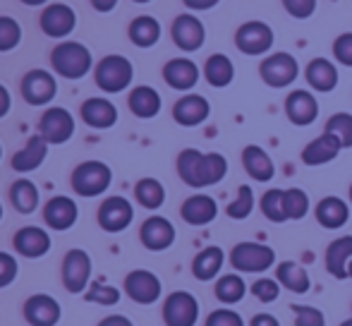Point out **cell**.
<instances>
[{"instance_id": "cell-1", "label": "cell", "mask_w": 352, "mask_h": 326, "mask_svg": "<svg viewBox=\"0 0 352 326\" xmlns=\"http://www.w3.org/2000/svg\"><path fill=\"white\" fill-rule=\"evenodd\" d=\"M228 173V161L223 154H201L199 149H185L177 156V175L182 177V182L195 190L201 187H211L216 182H221Z\"/></svg>"}, {"instance_id": "cell-2", "label": "cell", "mask_w": 352, "mask_h": 326, "mask_svg": "<svg viewBox=\"0 0 352 326\" xmlns=\"http://www.w3.org/2000/svg\"><path fill=\"white\" fill-rule=\"evenodd\" d=\"M51 65L65 80H82L91 70V53L77 41H63L60 46L53 48Z\"/></svg>"}, {"instance_id": "cell-3", "label": "cell", "mask_w": 352, "mask_h": 326, "mask_svg": "<svg viewBox=\"0 0 352 326\" xmlns=\"http://www.w3.org/2000/svg\"><path fill=\"white\" fill-rule=\"evenodd\" d=\"M230 264L237 274H264L276 264V252L269 245L245 240L230 250Z\"/></svg>"}, {"instance_id": "cell-4", "label": "cell", "mask_w": 352, "mask_h": 326, "mask_svg": "<svg viewBox=\"0 0 352 326\" xmlns=\"http://www.w3.org/2000/svg\"><path fill=\"white\" fill-rule=\"evenodd\" d=\"M135 77V67L125 56H106L94 70L96 87L103 89L106 94H120L130 87Z\"/></svg>"}, {"instance_id": "cell-5", "label": "cell", "mask_w": 352, "mask_h": 326, "mask_svg": "<svg viewBox=\"0 0 352 326\" xmlns=\"http://www.w3.org/2000/svg\"><path fill=\"white\" fill-rule=\"evenodd\" d=\"M113 171L103 161H84L72 171V190L79 197H98L111 187Z\"/></svg>"}, {"instance_id": "cell-6", "label": "cell", "mask_w": 352, "mask_h": 326, "mask_svg": "<svg viewBox=\"0 0 352 326\" xmlns=\"http://www.w3.org/2000/svg\"><path fill=\"white\" fill-rule=\"evenodd\" d=\"M274 29L266 22H259V19L245 22L235 32V46L245 56H264V53H269L274 48Z\"/></svg>"}, {"instance_id": "cell-7", "label": "cell", "mask_w": 352, "mask_h": 326, "mask_svg": "<svg viewBox=\"0 0 352 326\" xmlns=\"http://www.w3.org/2000/svg\"><path fill=\"white\" fill-rule=\"evenodd\" d=\"M259 75L264 80L266 87L271 89H285L300 75V65L290 53H271L261 61L259 65Z\"/></svg>"}, {"instance_id": "cell-8", "label": "cell", "mask_w": 352, "mask_h": 326, "mask_svg": "<svg viewBox=\"0 0 352 326\" xmlns=\"http://www.w3.org/2000/svg\"><path fill=\"white\" fill-rule=\"evenodd\" d=\"M199 319V303L187 290H175L163 303V322L166 326H195Z\"/></svg>"}, {"instance_id": "cell-9", "label": "cell", "mask_w": 352, "mask_h": 326, "mask_svg": "<svg viewBox=\"0 0 352 326\" xmlns=\"http://www.w3.org/2000/svg\"><path fill=\"white\" fill-rule=\"evenodd\" d=\"M38 135H41L48 144H65V142L74 135L72 113L60 106L48 108V111L41 116V122H38Z\"/></svg>"}, {"instance_id": "cell-10", "label": "cell", "mask_w": 352, "mask_h": 326, "mask_svg": "<svg viewBox=\"0 0 352 326\" xmlns=\"http://www.w3.org/2000/svg\"><path fill=\"white\" fill-rule=\"evenodd\" d=\"M170 34H173V41H175V46L180 48V51H185V53L199 51V48L204 46V41H206L204 24H201L199 17H195V14H190V12L177 14L175 22H173V27H170Z\"/></svg>"}, {"instance_id": "cell-11", "label": "cell", "mask_w": 352, "mask_h": 326, "mask_svg": "<svg viewBox=\"0 0 352 326\" xmlns=\"http://www.w3.org/2000/svg\"><path fill=\"white\" fill-rule=\"evenodd\" d=\"M91 279V257L84 250H70L63 259V283L70 293H84Z\"/></svg>"}, {"instance_id": "cell-12", "label": "cell", "mask_w": 352, "mask_h": 326, "mask_svg": "<svg viewBox=\"0 0 352 326\" xmlns=\"http://www.w3.org/2000/svg\"><path fill=\"white\" fill-rule=\"evenodd\" d=\"M58 82L51 72L46 70H32L22 80V96L29 106H46L56 98Z\"/></svg>"}, {"instance_id": "cell-13", "label": "cell", "mask_w": 352, "mask_h": 326, "mask_svg": "<svg viewBox=\"0 0 352 326\" xmlns=\"http://www.w3.org/2000/svg\"><path fill=\"white\" fill-rule=\"evenodd\" d=\"M135 219V209L125 197H108L98 209V226L106 233H120Z\"/></svg>"}, {"instance_id": "cell-14", "label": "cell", "mask_w": 352, "mask_h": 326, "mask_svg": "<svg viewBox=\"0 0 352 326\" xmlns=\"http://www.w3.org/2000/svg\"><path fill=\"white\" fill-rule=\"evenodd\" d=\"M285 116L292 125L307 127L319 118V101L307 89H295L285 98Z\"/></svg>"}, {"instance_id": "cell-15", "label": "cell", "mask_w": 352, "mask_h": 326, "mask_svg": "<svg viewBox=\"0 0 352 326\" xmlns=\"http://www.w3.org/2000/svg\"><path fill=\"white\" fill-rule=\"evenodd\" d=\"M161 279L146 269L130 271L125 279V293L140 305H153L161 298Z\"/></svg>"}, {"instance_id": "cell-16", "label": "cell", "mask_w": 352, "mask_h": 326, "mask_svg": "<svg viewBox=\"0 0 352 326\" xmlns=\"http://www.w3.org/2000/svg\"><path fill=\"white\" fill-rule=\"evenodd\" d=\"M140 240L146 250L151 252H163L175 243V226L163 216H151L142 224L140 228Z\"/></svg>"}, {"instance_id": "cell-17", "label": "cell", "mask_w": 352, "mask_h": 326, "mask_svg": "<svg viewBox=\"0 0 352 326\" xmlns=\"http://www.w3.org/2000/svg\"><path fill=\"white\" fill-rule=\"evenodd\" d=\"M77 24V14L70 5L53 3L41 12V29L51 39H65Z\"/></svg>"}, {"instance_id": "cell-18", "label": "cell", "mask_w": 352, "mask_h": 326, "mask_svg": "<svg viewBox=\"0 0 352 326\" xmlns=\"http://www.w3.org/2000/svg\"><path fill=\"white\" fill-rule=\"evenodd\" d=\"M211 116V106L204 96L199 94H187V96L177 98L173 106V118L177 125L182 127H197Z\"/></svg>"}, {"instance_id": "cell-19", "label": "cell", "mask_w": 352, "mask_h": 326, "mask_svg": "<svg viewBox=\"0 0 352 326\" xmlns=\"http://www.w3.org/2000/svg\"><path fill=\"white\" fill-rule=\"evenodd\" d=\"M24 319L32 326H56L60 322V305L51 295H32L24 303Z\"/></svg>"}, {"instance_id": "cell-20", "label": "cell", "mask_w": 352, "mask_h": 326, "mask_svg": "<svg viewBox=\"0 0 352 326\" xmlns=\"http://www.w3.org/2000/svg\"><path fill=\"white\" fill-rule=\"evenodd\" d=\"M163 80H166L168 87L177 89V91H190L199 82V67L190 58H173L163 67Z\"/></svg>"}, {"instance_id": "cell-21", "label": "cell", "mask_w": 352, "mask_h": 326, "mask_svg": "<svg viewBox=\"0 0 352 326\" xmlns=\"http://www.w3.org/2000/svg\"><path fill=\"white\" fill-rule=\"evenodd\" d=\"M180 216L190 226H209L218 216V204L209 195H192L182 202Z\"/></svg>"}, {"instance_id": "cell-22", "label": "cell", "mask_w": 352, "mask_h": 326, "mask_svg": "<svg viewBox=\"0 0 352 326\" xmlns=\"http://www.w3.org/2000/svg\"><path fill=\"white\" fill-rule=\"evenodd\" d=\"M340 151H343V144H340L338 137L324 132V135L311 140L309 144L302 149V163H307V166H324V163L338 159Z\"/></svg>"}, {"instance_id": "cell-23", "label": "cell", "mask_w": 352, "mask_h": 326, "mask_svg": "<svg viewBox=\"0 0 352 326\" xmlns=\"http://www.w3.org/2000/svg\"><path fill=\"white\" fill-rule=\"evenodd\" d=\"M314 216L321 228L338 230L350 221V206H348V202L340 199V197H324V199L316 204Z\"/></svg>"}, {"instance_id": "cell-24", "label": "cell", "mask_w": 352, "mask_h": 326, "mask_svg": "<svg viewBox=\"0 0 352 326\" xmlns=\"http://www.w3.org/2000/svg\"><path fill=\"white\" fill-rule=\"evenodd\" d=\"M43 221L53 230H67L77 224V204L70 197H53L43 206Z\"/></svg>"}, {"instance_id": "cell-25", "label": "cell", "mask_w": 352, "mask_h": 326, "mask_svg": "<svg viewBox=\"0 0 352 326\" xmlns=\"http://www.w3.org/2000/svg\"><path fill=\"white\" fill-rule=\"evenodd\" d=\"M305 80L314 91L329 94L338 87V67L329 58H314L305 70Z\"/></svg>"}, {"instance_id": "cell-26", "label": "cell", "mask_w": 352, "mask_h": 326, "mask_svg": "<svg viewBox=\"0 0 352 326\" xmlns=\"http://www.w3.org/2000/svg\"><path fill=\"white\" fill-rule=\"evenodd\" d=\"M14 250L22 257H29V259H38L43 257L48 250H51V235L43 228H36V226H27L19 233H14Z\"/></svg>"}, {"instance_id": "cell-27", "label": "cell", "mask_w": 352, "mask_h": 326, "mask_svg": "<svg viewBox=\"0 0 352 326\" xmlns=\"http://www.w3.org/2000/svg\"><path fill=\"white\" fill-rule=\"evenodd\" d=\"M82 118L94 130H108L118 122V108L108 98H87L82 103Z\"/></svg>"}, {"instance_id": "cell-28", "label": "cell", "mask_w": 352, "mask_h": 326, "mask_svg": "<svg viewBox=\"0 0 352 326\" xmlns=\"http://www.w3.org/2000/svg\"><path fill=\"white\" fill-rule=\"evenodd\" d=\"M352 259V235H340L326 247V271L333 279H348V264Z\"/></svg>"}, {"instance_id": "cell-29", "label": "cell", "mask_w": 352, "mask_h": 326, "mask_svg": "<svg viewBox=\"0 0 352 326\" xmlns=\"http://www.w3.org/2000/svg\"><path fill=\"white\" fill-rule=\"evenodd\" d=\"M242 166H245L247 175L256 182H269L276 175V166L271 161V156L266 154V149H261L256 144L245 146V151H242Z\"/></svg>"}, {"instance_id": "cell-30", "label": "cell", "mask_w": 352, "mask_h": 326, "mask_svg": "<svg viewBox=\"0 0 352 326\" xmlns=\"http://www.w3.org/2000/svg\"><path fill=\"white\" fill-rule=\"evenodd\" d=\"M276 281L280 283V288L290 290V293H297V295L309 293V288H311L309 274H307L305 266H300L297 261H280V264L276 266Z\"/></svg>"}, {"instance_id": "cell-31", "label": "cell", "mask_w": 352, "mask_h": 326, "mask_svg": "<svg viewBox=\"0 0 352 326\" xmlns=\"http://www.w3.org/2000/svg\"><path fill=\"white\" fill-rule=\"evenodd\" d=\"M46 154H48V142L41 135H34L27 142V146L12 156V168L17 173H32L46 161Z\"/></svg>"}, {"instance_id": "cell-32", "label": "cell", "mask_w": 352, "mask_h": 326, "mask_svg": "<svg viewBox=\"0 0 352 326\" xmlns=\"http://www.w3.org/2000/svg\"><path fill=\"white\" fill-rule=\"evenodd\" d=\"M130 111L135 113L142 120H148V118H156L158 111H161V94L153 87H135L130 91Z\"/></svg>"}, {"instance_id": "cell-33", "label": "cell", "mask_w": 352, "mask_h": 326, "mask_svg": "<svg viewBox=\"0 0 352 326\" xmlns=\"http://www.w3.org/2000/svg\"><path fill=\"white\" fill-rule=\"evenodd\" d=\"M223 261H226V254H223L221 247H206L192 261V274H195L197 281H213L223 269Z\"/></svg>"}, {"instance_id": "cell-34", "label": "cell", "mask_w": 352, "mask_h": 326, "mask_svg": "<svg viewBox=\"0 0 352 326\" xmlns=\"http://www.w3.org/2000/svg\"><path fill=\"white\" fill-rule=\"evenodd\" d=\"M204 77L211 87L226 89V87H230L232 80H235V65H232V61L226 56V53H213L204 65Z\"/></svg>"}, {"instance_id": "cell-35", "label": "cell", "mask_w": 352, "mask_h": 326, "mask_svg": "<svg viewBox=\"0 0 352 326\" xmlns=\"http://www.w3.org/2000/svg\"><path fill=\"white\" fill-rule=\"evenodd\" d=\"M130 41L140 48H151L161 39V24L151 14H140L130 22Z\"/></svg>"}, {"instance_id": "cell-36", "label": "cell", "mask_w": 352, "mask_h": 326, "mask_svg": "<svg viewBox=\"0 0 352 326\" xmlns=\"http://www.w3.org/2000/svg\"><path fill=\"white\" fill-rule=\"evenodd\" d=\"M218 303L223 305H237L242 303V298L247 295V283L240 274H226L216 281V288H213Z\"/></svg>"}, {"instance_id": "cell-37", "label": "cell", "mask_w": 352, "mask_h": 326, "mask_svg": "<svg viewBox=\"0 0 352 326\" xmlns=\"http://www.w3.org/2000/svg\"><path fill=\"white\" fill-rule=\"evenodd\" d=\"M10 202H12V206L19 211V214H34L38 206V190L36 185H34L32 180H27V177H22V180H17L12 187H10Z\"/></svg>"}, {"instance_id": "cell-38", "label": "cell", "mask_w": 352, "mask_h": 326, "mask_svg": "<svg viewBox=\"0 0 352 326\" xmlns=\"http://www.w3.org/2000/svg\"><path fill=\"white\" fill-rule=\"evenodd\" d=\"M135 197L144 209L156 211V209H161L163 202H166V187H163L156 177H144V180L137 182Z\"/></svg>"}, {"instance_id": "cell-39", "label": "cell", "mask_w": 352, "mask_h": 326, "mask_svg": "<svg viewBox=\"0 0 352 326\" xmlns=\"http://www.w3.org/2000/svg\"><path fill=\"white\" fill-rule=\"evenodd\" d=\"M259 206H261V214H264L271 224H285L287 221V216H285V190H278V187L266 190L264 197H261V202H259Z\"/></svg>"}, {"instance_id": "cell-40", "label": "cell", "mask_w": 352, "mask_h": 326, "mask_svg": "<svg viewBox=\"0 0 352 326\" xmlns=\"http://www.w3.org/2000/svg\"><path fill=\"white\" fill-rule=\"evenodd\" d=\"M309 214V197L300 187L285 190V216L287 221H302Z\"/></svg>"}, {"instance_id": "cell-41", "label": "cell", "mask_w": 352, "mask_h": 326, "mask_svg": "<svg viewBox=\"0 0 352 326\" xmlns=\"http://www.w3.org/2000/svg\"><path fill=\"white\" fill-rule=\"evenodd\" d=\"M324 132L338 137L343 149H352V116L350 113H333V116L326 120Z\"/></svg>"}, {"instance_id": "cell-42", "label": "cell", "mask_w": 352, "mask_h": 326, "mask_svg": "<svg viewBox=\"0 0 352 326\" xmlns=\"http://www.w3.org/2000/svg\"><path fill=\"white\" fill-rule=\"evenodd\" d=\"M252 211H254V192H252L250 185H240L237 197L228 204V216L232 221H245Z\"/></svg>"}, {"instance_id": "cell-43", "label": "cell", "mask_w": 352, "mask_h": 326, "mask_svg": "<svg viewBox=\"0 0 352 326\" xmlns=\"http://www.w3.org/2000/svg\"><path fill=\"white\" fill-rule=\"evenodd\" d=\"M19 41H22V27H19V22L3 14L0 17V53L17 48Z\"/></svg>"}, {"instance_id": "cell-44", "label": "cell", "mask_w": 352, "mask_h": 326, "mask_svg": "<svg viewBox=\"0 0 352 326\" xmlns=\"http://www.w3.org/2000/svg\"><path fill=\"white\" fill-rule=\"evenodd\" d=\"M250 293L264 305L276 303V300H278V295H280V283L276 279H266V276H264V279H256L254 283H252Z\"/></svg>"}, {"instance_id": "cell-45", "label": "cell", "mask_w": 352, "mask_h": 326, "mask_svg": "<svg viewBox=\"0 0 352 326\" xmlns=\"http://www.w3.org/2000/svg\"><path fill=\"white\" fill-rule=\"evenodd\" d=\"M84 298H87L89 303L111 307V305H118V300H120V290L113 288V285H106V283H91V288L87 290Z\"/></svg>"}, {"instance_id": "cell-46", "label": "cell", "mask_w": 352, "mask_h": 326, "mask_svg": "<svg viewBox=\"0 0 352 326\" xmlns=\"http://www.w3.org/2000/svg\"><path fill=\"white\" fill-rule=\"evenodd\" d=\"M295 326H326V314L311 305H292Z\"/></svg>"}, {"instance_id": "cell-47", "label": "cell", "mask_w": 352, "mask_h": 326, "mask_svg": "<svg viewBox=\"0 0 352 326\" xmlns=\"http://www.w3.org/2000/svg\"><path fill=\"white\" fill-rule=\"evenodd\" d=\"M333 58L345 67H352V32L340 34L333 41Z\"/></svg>"}, {"instance_id": "cell-48", "label": "cell", "mask_w": 352, "mask_h": 326, "mask_svg": "<svg viewBox=\"0 0 352 326\" xmlns=\"http://www.w3.org/2000/svg\"><path fill=\"white\" fill-rule=\"evenodd\" d=\"M206 326H245V319L235 309H213L206 317Z\"/></svg>"}, {"instance_id": "cell-49", "label": "cell", "mask_w": 352, "mask_h": 326, "mask_svg": "<svg viewBox=\"0 0 352 326\" xmlns=\"http://www.w3.org/2000/svg\"><path fill=\"white\" fill-rule=\"evenodd\" d=\"M283 8L287 10V14L295 19H307L314 14L316 0H283Z\"/></svg>"}, {"instance_id": "cell-50", "label": "cell", "mask_w": 352, "mask_h": 326, "mask_svg": "<svg viewBox=\"0 0 352 326\" xmlns=\"http://www.w3.org/2000/svg\"><path fill=\"white\" fill-rule=\"evenodd\" d=\"M17 279V261L8 252H0V288H8Z\"/></svg>"}, {"instance_id": "cell-51", "label": "cell", "mask_w": 352, "mask_h": 326, "mask_svg": "<svg viewBox=\"0 0 352 326\" xmlns=\"http://www.w3.org/2000/svg\"><path fill=\"white\" fill-rule=\"evenodd\" d=\"M250 326H280V322L274 317V314H269V312H259V314H254V317H252Z\"/></svg>"}, {"instance_id": "cell-52", "label": "cell", "mask_w": 352, "mask_h": 326, "mask_svg": "<svg viewBox=\"0 0 352 326\" xmlns=\"http://www.w3.org/2000/svg\"><path fill=\"white\" fill-rule=\"evenodd\" d=\"M185 3V8L187 10H197V12H201V10H211V8H216L221 0H182Z\"/></svg>"}, {"instance_id": "cell-53", "label": "cell", "mask_w": 352, "mask_h": 326, "mask_svg": "<svg viewBox=\"0 0 352 326\" xmlns=\"http://www.w3.org/2000/svg\"><path fill=\"white\" fill-rule=\"evenodd\" d=\"M98 326H135L127 317H122V314H111V317H106Z\"/></svg>"}, {"instance_id": "cell-54", "label": "cell", "mask_w": 352, "mask_h": 326, "mask_svg": "<svg viewBox=\"0 0 352 326\" xmlns=\"http://www.w3.org/2000/svg\"><path fill=\"white\" fill-rule=\"evenodd\" d=\"M10 113V91L0 84V118H5Z\"/></svg>"}, {"instance_id": "cell-55", "label": "cell", "mask_w": 352, "mask_h": 326, "mask_svg": "<svg viewBox=\"0 0 352 326\" xmlns=\"http://www.w3.org/2000/svg\"><path fill=\"white\" fill-rule=\"evenodd\" d=\"M94 10H98V12H111L113 8L118 5V0H91Z\"/></svg>"}, {"instance_id": "cell-56", "label": "cell", "mask_w": 352, "mask_h": 326, "mask_svg": "<svg viewBox=\"0 0 352 326\" xmlns=\"http://www.w3.org/2000/svg\"><path fill=\"white\" fill-rule=\"evenodd\" d=\"M24 5H34V8H36V5H46L48 0H22Z\"/></svg>"}, {"instance_id": "cell-57", "label": "cell", "mask_w": 352, "mask_h": 326, "mask_svg": "<svg viewBox=\"0 0 352 326\" xmlns=\"http://www.w3.org/2000/svg\"><path fill=\"white\" fill-rule=\"evenodd\" d=\"M338 326H352V319H345V322H340Z\"/></svg>"}, {"instance_id": "cell-58", "label": "cell", "mask_w": 352, "mask_h": 326, "mask_svg": "<svg viewBox=\"0 0 352 326\" xmlns=\"http://www.w3.org/2000/svg\"><path fill=\"white\" fill-rule=\"evenodd\" d=\"M348 279H352V259H350V264H348Z\"/></svg>"}, {"instance_id": "cell-59", "label": "cell", "mask_w": 352, "mask_h": 326, "mask_svg": "<svg viewBox=\"0 0 352 326\" xmlns=\"http://www.w3.org/2000/svg\"><path fill=\"white\" fill-rule=\"evenodd\" d=\"M135 3H151V0H135Z\"/></svg>"}, {"instance_id": "cell-60", "label": "cell", "mask_w": 352, "mask_h": 326, "mask_svg": "<svg viewBox=\"0 0 352 326\" xmlns=\"http://www.w3.org/2000/svg\"><path fill=\"white\" fill-rule=\"evenodd\" d=\"M350 204H352V185H350Z\"/></svg>"}, {"instance_id": "cell-61", "label": "cell", "mask_w": 352, "mask_h": 326, "mask_svg": "<svg viewBox=\"0 0 352 326\" xmlns=\"http://www.w3.org/2000/svg\"><path fill=\"white\" fill-rule=\"evenodd\" d=\"M0 219H3V204H0Z\"/></svg>"}, {"instance_id": "cell-62", "label": "cell", "mask_w": 352, "mask_h": 326, "mask_svg": "<svg viewBox=\"0 0 352 326\" xmlns=\"http://www.w3.org/2000/svg\"><path fill=\"white\" fill-rule=\"evenodd\" d=\"M0 159H3V146H0Z\"/></svg>"}, {"instance_id": "cell-63", "label": "cell", "mask_w": 352, "mask_h": 326, "mask_svg": "<svg viewBox=\"0 0 352 326\" xmlns=\"http://www.w3.org/2000/svg\"><path fill=\"white\" fill-rule=\"evenodd\" d=\"M350 319H352V317H350Z\"/></svg>"}]
</instances>
